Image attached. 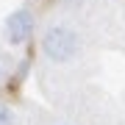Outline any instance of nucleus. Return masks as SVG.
Returning <instances> with one entry per match:
<instances>
[{
	"label": "nucleus",
	"mask_w": 125,
	"mask_h": 125,
	"mask_svg": "<svg viewBox=\"0 0 125 125\" xmlns=\"http://www.w3.org/2000/svg\"><path fill=\"white\" fill-rule=\"evenodd\" d=\"M33 31H36V14L31 11V6L14 9L9 17H6V22H3V39H6V45H11V47L25 45L33 36Z\"/></svg>",
	"instance_id": "obj_2"
},
{
	"label": "nucleus",
	"mask_w": 125,
	"mask_h": 125,
	"mask_svg": "<svg viewBox=\"0 0 125 125\" xmlns=\"http://www.w3.org/2000/svg\"><path fill=\"white\" fill-rule=\"evenodd\" d=\"M42 56L50 64H72L81 56V33L70 22H50L42 33Z\"/></svg>",
	"instance_id": "obj_1"
},
{
	"label": "nucleus",
	"mask_w": 125,
	"mask_h": 125,
	"mask_svg": "<svg viewBox=\"0 0 125 125\" xmlns=\"http://www.w3.org/2000/svg\"><path fill=\"white\" fill-rule=\"evenodd\" d=\"M0 78H3V64H0Z\"/></svg>",
	"instance_id": "obj_4"
},
{
	"label": "nucleus",
	"mask_w": 125,
	"mask_h": 125,
	"mask_svg": "<svg viewBox=\"0 0 125 125\" xmlns=\"http://www.w3.org/2000/svg\"><path fill=\"white\" fill-rule=\"evenodd\" d=\"M61 125H64V122H61Z\"/></svg>",
	"instance_id": "obj_5"
},
{
	"label": "nucleus",
	"mask_w": 125,
	"mask_h": 125,
	"mask_svg": "<svg viewBox=\"0 0 125 125\" xmlns=\"http://www.w3.org/2000/svg\"><path fill=\"white\" fill-rule=\"evenodd\" d=\"M0 125H17V117H14L11 106H6V103H0Z\"/></svg>",
	"instance_id": "obj_3"
}]
</instances>
